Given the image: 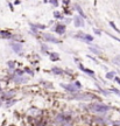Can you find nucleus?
Returning a JSON list of instances; mask_svg holds the SVG:
<instances>
[{
  "mask_svg": "<svg viewBox=\"0 0 120 126\" xmlns=\"http://www.w3.org/2000/svg\"><path fill=\"white\" fill-rule=\"evenodd\" d=\"M90 109H91L92 111H94V112H106V111H108L111 107L108 105L101 104V103H96V104L90 105Z\"/></svg>",
  "mask_w": 120,
  "mask_h": 126,
  "instance_id": "obj_1",
  "label": "nucleus"
},
{
  "mask_svg": "<svg viewBox=\"0 0 120 126\" xmlns=\"http://www.w3.org/2000/svg\"><path fill=\"white\" fill-rule=\"evenodd\" d=\"M72 98L75 99H83V100H89V99H97V97L91 93H83V95H75Z\"/></svg>",
  "mask_w": 120,
  "mask_h": 126,
  "instance_id": "obj_2",
  "label": "nucleus"
},
{
  "mask_svg": "<svg viewBox=\"0 0 120 126\" xmlns=\"http://www.w3.org/2000/svg\"><path fill=\"white\" fill-rule=\"evenodd\" d=\"M61 86L62 88H64L67 91H69V92H77L78 91V86H76L75 84H61Z\"/></svg>",
  "mask_w": 120,
  "mask_h": 126,
  "instance_id": "obj_3",
  "label": "nucleus"
},
{
  "mask_svg": "<svg viewBox=\"0 0 120 126\" xmlns=\"http://www.w3.org/2000/svg\"><path fill=\"white\" fill-rule=\"evenodd\" d=\"M11 47H12V49H13L15 53L20 54L21 50H22V44L21 43H18V42H12L11 43Z\"/></svg>",
  "mask_w": 120,
  "mask_h": 126,
  "instance_id": "obj_4",
  "label": "nucleus"
},
{
  "mask_svg": "<svg viewBox=\"0 0 120 126\" xmlns=\"http://www.w3.org/2000/svg\"><path fill=\"white\" fill-rule=\"evenodd\" d=\"M73 22H75V26L76 27H83L84 26V21H83V19H82V16H75Z\"/></svg>",
  "mask_w": 120,
  "mask_h": 126,
  "instance_id": "obj_5",
  "label": "nucleus"
},
{
  "mask_svg": "<svg viewBox=\"0 0 120 126\" xmlns=\"http://www.w3.org/2000/svg\"><path fill=\"white\" fill-rule=\"evenodd\" d=\"M78 37H80V39H83V40L85 41H92L93 40V37L91 36V35H87V34H84V33H79V35H78Z\"/></svg>",
  "mask_w": 120,
  "mask_h": 126,
  "instance_id": "obj_6",
  "label": "nucleus"
},
{
  "mask_svg": "<svg viewBox=\"0 0 120 126\" xmlns=\"http://www.w3.org/2000/svg\"><path fill=\"white\" fill-rule=\"evenodd\" d=\"M56 33L57 34H64L65 33V26L64 25H58L56 27Z\"/></svg>",
  "mask_w": 120,
  "mask_h": 126,
  "instance_id": "obj_7",
  "label": "nucleus"
},
{
  "mask_svg": "<svg viewBox=\"0 0 120 126\" xmlns=\"http://www.w3.org/2000/svg\"><path fill=\"white\" fill-rule=\"evenodd\" d=\"M0 36L2 37H6V39H11L13 35L9 33V32H5V30H0Z\"/></svg>",
  "mask_w": 120,
  "mask_h": 126,
  "instance_id": "obj_8",
  "label": "nucleus"
},
{
  "mask_svg": "<svg viewBox=\"0 0 120 126\" xmlns=\"http://www.w3.org/2000/svg\"><path fill=\"white\" fill-rule=\"evenodd\" d=\"M44 37H46L48 41H50V42H54V43H60L58 40H57V39H55V37L51 36V35H47V34H46V35H44Z\"/></svg>",
  "mask_w": 120,
  "mask_h": 126,
  "instance_id": "obj_9",
  "label": "nucleus"
},
{
  "mask_svg": "<svg viewBox=\"0 0 120 126\" xmlns=\"http://www.w3.org/2000/svg\"><path fill=\"white\" fill-rule=\"evenodd\" d=\"M79 68L84 71V73H86V74H89V75H93L94 74V71L93 70H91V69H87V68H84V67L82 66V64H79Z\"/></svg>",
  "mask_w": 120,
  "mask_h": 126,
  "instance_id": "obj_10",
  "label": "nucleus"
},
{
  "mask_svg": "<svg viewBox=\"0 0 120 126\" xmlns=\"http://www.w3.org/2000/svg\"><path fill=\"white\" fill-rule=\"evenodd\" d=\"M49 56H50V60H51V61H56V60H58V59H60L58 54H56V53H50V54H49Z\"/></svg>",
  "mask_w": 120,
  "mask_h": 126,
  "instance_id": "obj_11",
  "label": "nucleus"
},
{
  "mask_svg": "<svg viewBox=\"0 0 120 126\" xmlns=\"http://www.w3.org/2000/svg\"><path fill=\"white\" fill-rule=\"evenodd\" d=\"M53 71H54V74H56V75H61V74H63V70L60 69V68H57V67L53 68Z\"/></svg>",
  "mask_w": 120,
  "mask_h": 126,
  "instance_id": "obj_12",
  "label": "nucleus"
},
{
  "mask_svg": "<svg viewBox=\"0 0 120 126\" xmlns=\"http://www.w3.org/2000/svg\"><path fill=\"white\" fill-rule=\"evenodd\" d=\"M76 9L78 11V13H79V15L82 16V18H85V15H84V12H83V9L80 8L79 5H77V6H76Z\"/></svg>",
  "mask_w": 120,
  "mask_h": 126,
  "instance_id": "obj_13",
  "label": "nucleus"
},
{
  "mask_svg": "<svg viewBox=\"0 0 120 126\" xmlns=\"http://www.w3.org/2000/svg\"><path fill=\"white\" fill-rule=\"evenodd\" d=\"M106 78H108V80H111V78H115V73H114V71L107 73L106 74Z\"/></svg>",
  "mask_w": 120,
  "mask_h": 126,
  "instance_id": "obj_14",
  "label": "nucleus"
},
{
  "mask_svg": "<svg viewBox=\"0 0 120 126\" xmlns=\"http://www.w3.org/2000/svg\"><path fill=\"white\" fill-rule=\"evenodd\" d=\"M90 50L94 54H100V50L98 49V48H93V47H92V48H90Z\"/></svg>",
  "mask_w": 120,
  "mask_h": 126,
  "instance_id": "obj_15",
  "label": "nucleus"
},
{
  "mask_svg": "<svg viewBox=\"0 0 120 126\" xmlns=\"http://www.w3.org/2000/svg\"><path fill=\"white\" fill-rule=\"evenodd\" d=\"M110 25H111V27L113 28L114 30H117V32H118V33L120 34V30H119V29H118V28H117V27H115V25H114V22H112V21H111V22H110Z\"/></svg>",
  "mask_w": 120,
  "mask_h": 126,
  "instance_id": "obj_16",
  "label": "nucleus"
},
{
  "mask_svg": "<svg viewBox=\"0 0 120 126\" xmlns=\"http://www.w3.org/2000/svg\"><path fill=\"white\" fill-rule=\"evenodd\" d=\"M114 63H117V64H119L120 66V56H118V57H115V59H114Z\"/></svg>",
  "mask_w": 120,
  "mask_h": 126,
  "instance_id": "obj_17",
  "label": "nucleus"
},
{
  "mask_svg": "<svg viewBox=\"0 0 120 126\" xmlns=\"http://www.w3.org/2000/svg\"><path fill=\"white\" fill-rule=\"evenodd\" d=\"M14 66H15V62H14V61H9V62H8V67H9V68H13Z\"/></svg>",
  "mask_w": 120,
  "mask_h": 126,
  "instance_id": "obj_18",
  "label": "nucleus"
},
{
  "mask_svg": "<svg viewBox=\"0 0 120 126\" xmlns=\"http://www.w3.org/2000/svg\"><path fill=\"white\" fill-rule=\"evenodd\" d=\"M111 91H112V92H114V93H117L118 96H120V91L118 90V89H111Z\"/></svg>",
  "mask_w": 120,
  "mask_h": 126,
  "instance_id": "obj_19",
  "label": "nucleus"
},
{
  "mask_svg": "<svg viewBox=\"0 0 120 126\" xmlns=\"http://www.w3.org/2000/svg\"><path fill=\"white\" fill-rule=\"evenodd\" d=\"M54 16H55V18H58V19H61V18H62V15H61L58 12H55V13H54Z\"/></svg>",
  "mask_w": 120,
  "mask_h": 126,
  "instance_id": "obj_20",
  "label": "nucleus"
},
{
  "mask_svg": "<svg viewBox=\"0 0 120 126\" xmlns=\"http://www.w3.org/2000/svg\"><path fill=\"white\" fill-rule=\"evenodd\" d=\"M14 103H15V100H9V102L7 103V106H11V105H13Z\"/></svg>",
  "mask_w": 120,
  "mask_h": 126,
  "instance_id": "obj_21",
  "label": "nucleus"
},
{
  "mask_svg": "<svg viewBox=\"0 0 120 126\" xmlns=\"http://www.w3.org/2000/svg\"><path fill=\"white\" fill-rule=\"evenodd\" d=\"M93 30H94V33L97 34V35H100V34H101V33H100V30H98V29H96V28H94Z\"/></svg>",
  "mask_w": 120,
  "mask_h": 126,
  "instance_id": "obj_22",
  "label": "nucleus"
},
{
  "mask_svg": "<svg viewBox=\"0 0 120 126\" xmlns=\"http://www.w3.org/2000/svg\"><path fill=\"white\" fill-rule=\"evenodd\" d=\"M49 2H50V4H53V5H55V6H56V5H58V2H57V1H49Z\"/></svg>",
  "mask_w": 120,
  "mask_h": 126,
  "instance_id": "obj_23",
  "label": "nucleus"
},
{
  "mask_svg": "<svg viewBox=\"0 0 120 126\" xmlns=\"http://www.w3.org/2000/svg\"><path fill=\"white\" fill-rule=\"evenodd\" d=\"M114 81H115L117 83H119V84H120V78H119V77H115V78H114Z\"/></svg>",
  "mask_w": 120,
  "mask_h": 126,
  "instance_id": "obj_24",
  "label": "nucleus"
},
{
  "mask_svg": "<svg viewBox=\"0 0 120 126\" xmlns=\"http://www.w3.org/2000/svg\"><path fill=\"white\" fill-rule=\"evenodd\" d=\"M75 85L78 86V88H80V83H79V82H76V83H75Z\"/></svg>",
  "mask_w": 120,
  "mask_h": 126,
  "instance_id": "obj_25",
  "label": "nucleus"
},
{
  "mask_svg": "<svg viewBox=\"0 0 120 126\" xmlns=\"http://www.w3.org/2000/svg\"><path fill=\"white\" fill-rule=\"evenodd\" d=\"M0 104H1V103H0Z\"/></svg>",
  "mask_w": 120,
  "mask_h": 126,
  "instance_id": "obj_26",
  "label": "nucleus"
}]
</instances>
